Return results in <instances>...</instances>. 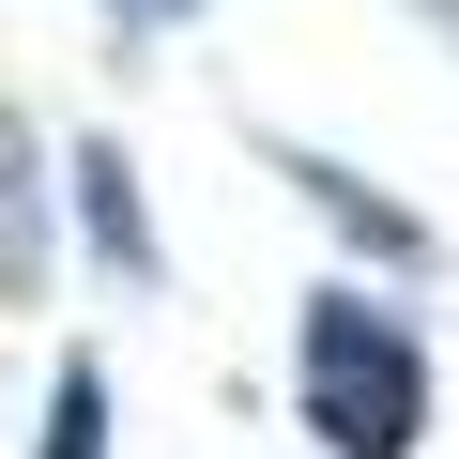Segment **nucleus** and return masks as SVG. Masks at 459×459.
Masks as SVG:
<instances>
[{
	"mask_svg": "<svg viewBox=\"0 0 459 459\" xmlns=\"http://www.w3.org/2000/svg\"><path fill=\"white\" fill-rule=\"evenodd\" d=\"M291 398H307V429H322L337 459H413V444H429V352H413V322H398L383 291H307V322H291Z\"/></svg>",
	"mask_w": 459,
	"mask_h": 459,
	"instance_id": "f257e3e1",
	"label": "nucleus"
},
{
	"mask_svg": "<svg viewBox=\"0 0 459 459\" xmlns=\"http://www.w3.org/2000/svg\"><path fill=\"white\" fill-rule=\"evenodd\" d=\"M47 276V184H31V138L0 123V307Z\"/></svg>",
	"mask_w": 459,
	"mask_h": 459,
	"instance_id": "f03ea898",
	"label": "nucleus"
},
{
	"mask_svg": "<svg viewBox=\"0 0 459 459\" xmlns=\"http://www.w3.org/2000/svg\"><path fill=\"white\" fill-rule=\"evenodd\" d=\"M77 199H92V246H108V276H153V214H138V184H123V153H108V138L77 153Z\"/></svg>",
	"mask_w": 459,
	"mask_h": 459,
	"instance_id": "7ed1b4c3",
	"label": "nucleus"
},
{
	"mask_svg": "<svg viewBox=\"0 0 459 459\" xmlns=\"http://www.w3.org/2000/svg\"><path fill=\"white\" fill-rule=\"evenodd\" d=\"M31 459H108V368H92V352L62 368V398H47V444H31Z\"/></svg>",
	"mask_w": 459,
	"mask_h": 459,
	"instance_id": "20e7f679",
	"label": "nucleus"
},
{
	"mask_svg": "<svg viewBox=\"0 0 459 459\" xmlns=\"http://www.w3.org/2000/svg\"><path fill=\"white\" fill-rule=\"evenodd\" d=\"M291 169H307V153H291ZM307 184H322V214L352 230V246H383V261H429V246H413V214H383V199H368L352 169H307Z\"/></svg>",
	"mask_w": 459,
	"mask_h": 459,
	"instance_id": "39448f33",
	"label": "nucleus"
},
{
	"mask_svg": "<svg viewBox=\"0 0 459 459\" xmlns=\"http://www.w3.org/2000/svg\"><path fill=\"white\" fill-rule=\"evenodd\" d=\"M108 16H123V31H153V16H199V0H108Z\"/></svg>",
	"mask_w": 459,
	"mask_h": 459,
	"instance_id": "423d86ee",
	"label": "nucleus"
},
{
	"mask_svg": "<svg viewBox=\"0 0 459 459\" xmlns=\"http://www.w3.org/2000/svg\"><path fill=\"white\" fill-rule=\"evenodd\" d=\"M444 31H459V0H444Z\"/></svg>",
	"mask_w": 459,
	"mask_h": 459,
	"instance_id": "0eeeda50",
	"label": "nucleus"
}]
</instances>
